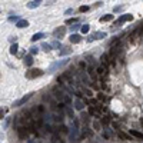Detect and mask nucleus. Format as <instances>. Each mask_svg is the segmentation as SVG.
I'll return each mask as SVG.
<instances>
[{"label": "nucleus", "mask_w": 143, "mask_h": 143, "mask_svg": "<svg viewBox=\"0 0 143 143\" xmlns=\"http://www.w3.org/2000/svg\"><path fill=\"white\" fill-rule=\"evenodd\" d=\"M69 62H70V59H69V57H66V59H63V60L54 62L53 64H50V67H49V73H54V72H56L57 69H60V67H63V66H66V64H69Z\"/></svg>", "instance_id": "1"}, {"label": "nucleus", "mask_w": 143, "mask_h": 143, "mask_svg": "<svg viewBox=\"0 0 143 143\" xmlns=\"http://www.w3.org/2000/svg\"><path fill=\"white\" fill-rule=\"evenodd\" d=\"M52 96H53L57 102H63L66 93H64L62 89H59V87H53V89H52Z\"/></svg>", "instance_id": "2"}, {"label": "nucleus", "mask_w": 143, "mask_h": 143, "mask_svg": "<svg viewBox=\"0 0 143 143\" xmlns=\"http://www.w3.org/2000/svg\"><path fill=\"white\" fill-rule=\"evenodd\" d=\"M44 72L40 70V69H32V70L26 72V77L27 79H34V77H39V76H42Z\"/></svg>", "instance_id": "3"}, {"label": "nucleus", "mask_w": 143, "mask_h": 143, "mask_svg": "<svg viewBox=\"0 0 143 143\" xmlns=\"http://www.w3.org/2000/svg\"><path fill=\"white\" fill-rule=\"evenodd\" d=\"M100 63H102V66L107 67V66L112 63V60H110V54H109V53H103V54H102V56H100Z\"/></svg>", "instance_id": "4"}, {"label": "nucleus", "mask_w": 143, "mask_h": 143, "mask_svg": "<svg viewBox=\"0 0 143 143\" xmlns=\"http://www.w3.org/2000/svg\"><path fill=\"white\" fill-rule=\"evenodd\" d=\"M86 73L89 75L90 79H93V80H94V83L97 82V77H99V76H97L96 70H94V66H89V67H87V70H86Z\"/></svg>", "instance_id": "5"}, {"label": "nucleus", "mask_w": 143, "mask_h": 143, "mask_svg": "<svg viewBox=\"0 0 143 143\" xmlns=\"http://www.w3.org/2000/svg\"><path fill=\"white\" fill-rule=\"evenodd\" d=\"M33 96V93H29V94H26V96H23L21 97V99H19L17 102H16V103H14V107H20V106H23V104L26 103V102H27L29 99H30V97Z\"/></svg>", "instance_id": "6"}, {"label": "nucleus", "mask_w": 143, "mask_h": 143, "mask_svg": "<svg viewBox=\"0 0 143 143\" xmlns=\"http://www.w3.org/2000/svg\"><path fill=\"white\" fill-rule=\"evenodd\" d=\"M64 33H66V27H64V26H60V27L54 29L53 36H54V37H57V39H60V37H63V36H64Z\"/></svg>", "instance_id": "7"}, {"label": "nucleus", "mask_w": 143, "mask_h": 143, "mask_svg": "<svg viewBox=\"0 0 143 143\" xmlns=\"http://www.w3.org/2000/svg\"><path fill=\"white\" fill-rule=\"evenodd\" d=\"M127 20H133V16H132V14H123V16H120L117 20L114 21V25H116V26L122 25V23H125V21H127Z\"/></svg>", "instance_id": "8"}, {"label": "nucleus", "mask_w": 143, "mask_h": 143, "mask_svg": "<svg viewBox=\"0 0 143 143\" xmlns=\"http://www.w3.org/2000/svg\"><path fill=\"white\" fill-rule=\"evenodd\" d=\"M129 135L133 136V137H136V139L140 140V142H143V133L139 132V130H136V129H132V130H129Z\"/></svg>", "instance_id": "9"}, {"label": "nucleus", "mask_w": 143, "mask_h": 143, "mask_svg": "<svg viewBox=\"0 0 143 143\" xmlns=\"http://www.w3.org/2000/svg\"><path fill=\"white\" fill-rule=\"evenodd\" d=\"M87 113H89L92 117H96V120L100 117V112L97 110L96 107H93V106H89V109H87Z\"/></svg>", "instance_id": "10"}, {"label": "nucleus", "mask_w": 143, "mask_h": 143, "mask_svg": "<svg viewBox=\"0 0 143 143\" xmlns=\"http://www.w3.org/2000/svg\"><path fill=\"white\" fill-rule=\"evenodd\" d=\"M69 40H70L72 43H80L82 42V36L77 34V33H72L70 37H69Z\"/></svg>", "instance_id": "11"}, {"label": "nucleus", "mask_w": 143, "mask_h": 143, "mask_svg": "<svg viewBox=\"0 0 143 143\" xmlns=\"http://www.w3.org/2000/svg\"><path fill=\"white\" fill-rule=\"evenodd\" d=\"M83 107H85V102L80 99H76L75 100V109L76 110H83Z\"/></svg>", "instance_id": "12"}, {"label": "nucleus", "mask_w": 143, "mask_h": 143, "mask_svg": "<svg viewBox=\"0 0 143 143\" xmlns=\"http://www.w3.org/2000/svg\"><path fill=\"white\" fill-rule=\"evenodd\" d=\"M96 73H97V76H103V75H106L107 73V67H104V66H97L96 67Z\"/></svg>", "instance_id": "13"}, {"label": "nucleus", "mask_w": 143, "mask_h": 143, "mask_svg": "<svg viewBox=\"0 0 143 143\" xmlns=\"http://www.w3.org/2000/svg\"><path fill=\"white\" fill-rule=\"evenodd\" d=\"M82 90H83V93L86 94V97H92V96H94V94H93V90L90 89V87H87V86H82Z\"/></svg>", "instance_id": "14"}, {"label": "nucleus", "mask_w": 143, "mask_h": 143, "mask_svg": "<svg viewBox=\"0 0 143 143\" xmlns=\"http://www.w3.org/2000/svg\"><path fill=\"white\" fill-rule=\"evenodd\" d=\"M80 79H82V82L85 83V86H87L89 85V75L87 73H85V72H80Z\"/></svg>", "instance_id": "15"}, {"label": "nucleus", "mask_w": 143, "mask_h": 143, "mask_svg": "<svg viewBox=\"0 0 143 143\" xmlns=\"http://www.w3.org/2000/svg\"><path fill=\"white\" fill-rule=\"evenodd\" d=\"M92 126H93V130H94V132H100V130H102V126H103V125H102L99 120H93Z\"/></svg>", "instance_id": "16"}, {"label": "nucleus", "mask_w": 143, "mask_h": 143, "mask_svg": "<svg viewBox=\"0 0 143 143\" xmlns=\"http://www.w3.org/2000/svg\"><path fill=\"white\" fill-rule=\"evenodd\" d=\"M29 26V21L27 20H25V19H21L19 23H16V27H19V29H23V27H27Z\"/></svg>", "instance_id": "17"}, {"label": "nucleus", "mask_w": 143, "mask_h": 143, "mask_svg": "<svg viewBox=\"0 0 143 143\" xmlns=\"http://www.w3.org/2000/svg\"><path fill=\"white\" fill-rule=\"evenodd\" d=\"M25 64L27 66V67H30L33 64V57H32V54H27V56L25 57Z\"/></svg>", "instance_id": "18"}, {"label": "nucleus", "mask_w": 143, "mask_h": 143, "mask_svg": "<svg viewBox=\"0 0 143 143\" xmlns=\"http://www.w3.org/2000/svg\"><path fill=\"white\" fill-rule=\"evenodd\" d=\"M117 136H119V137H120V139H123V140H132V137H130V135H129V133L117 132Z\"/></svg>", "instance_id": "19"}, {"label": "nucleus", "mask_w": 143, "mask_h": 143, "mask_svg": "<svg viewBox=\"0 0 143 143\" xmlns=\"http://www.w3.org/2000/svg\"><path fill=\"white\" fill-rule=\"evenodd\" d=\"M40 3H42L40 0H34V2H29V3H27V7H29V9H36V7L39 6Z\"/></svg>", "instance_id": "20"}, {"label": "nucleus", "mask_w": 143, "mask_h": 143, "mask_svg": "<svg viewBox=\"0 0 143 143\" xmlns=\"http://www.w3.org/2000/svg\"><path fill=\"white\" fill-rule=\"evenodd\" d=\"M97 100H99L100 103H106V94L103 92H99L97 93Z\"/></svg>", "instance_id": "21"}, {"label": "nucleus", "mask_w": 143, "mask_h": 143, "mask_svg": "<svg viewBox=\"0 0 143 143\" xmlns=\"http://www.w3.org/2000/svg\"><path fill=\"white\" fill-rule=\"evenodd\" d=\"M66 113H67V116L70 117V120H72V122L75 120V113H73V109H70V106L66 107Z\"/></svg>", "instance_id": "22"}, {"label": "nucleus", "mask_w": 143, "mask_h": 143, "mask_svg": "<svg viewBox=\"0 0 143 143\" xmlns=\"http://www.w3.org/2000/svg\"><path fill=\"white\" fill-rule=\"evenodd\" d=\"M100 123H102L103 126L109 125V123H110V116H107V114H104L103 117H102V120H100Z\"/></svg>", "instance_id": "23"}, {"label": "nucleus", "mask_w": 143, "mask_h": 143, "mask_svg": "<svg viewBox=\"0 0 143 143\" xmlns=\"http://www.w3.org/2000/svg\"><path fill=\"white\" fill-rule=\"evenodd\" d=\"M93 37H94V39H103V37H106V33L104 32H94L93 33Z\"/></svg>", "instance_id": "24"}, {"label": "nucleus", "mask_w": 143, "mask_h": 143, "mask_svg": "<svg viewBox=\"0 0 143 143\" xmlns=\"http://www.w3.org/2000/svg\"><path fill=\"white\" fill-rule=\"evenodd\" d=\"M44 37V33H34L32 37V42H37L39 39H43Z\"/></svg>", "instance_id": "25"}, {"label": "nucleus", "mask_w": 143, "mask_h": 143, "mask_svg": "<svg viewBox=\"0 0 143 143\" xmlns=\"http://www.w3.org/2000/svg\"><path fill=\"white\" fill-rule=\"evenodd\" d=\"M70 53H72V49H69V47H63V50L59 52L60 56H67V54H70Z\"/></svg>", "instance_id": "26"}, {"label": "nucleus", "mask_w": 143, "mask_h": 143, "mask_svg": "<svg viewBox=\"0 0 143 143\" xmlns=\"http://www.w3.org/2000/svg\"><path fill=\"white\" fill-rule=\"evenodd\" d=\"M57 130L62 132V133H64V135H67V133H69V127H67V126H64V125H60L59 127H57Z\"/></svg>", "instance_id": "27"}, {"label": "nucleus", "mask_w": 143, "mask_h": 143, "mask_svg": "<svg viewBox=\"0 0 143 143\" xmlns=\"http://www.w3.org/2000/svg\"><path fill=\"white\" fill-rule=\"evenodd\" d=\"M113 20V14H106V16H102L100 21H112Z\"/></svg>", "instance_id": "28"}, {"label": "nucleus", "mask_w": 143, "mask_h": 143, "mask_svg": "<svg viewBox=\"0 0 143 143\" xmlns=\"http://www.w3.org/2000/svg\"><path fill=\"white\" fill-rule=\"evenodd\" d=\"M89 113H86V112H82V114H80V117H82V122H85V123H89Z\"/></svg>", "instance_id": "29"}, {"label": "nucleus", "mask_w": 143, "mask_h": 143, "mask_svg": "<svg viewBox=\"0 0 143 143\" xmlns=\"http://www.w3.org/2000/svg\"><path fill=\"white\" fill-rule=\"evenodd\" d=\"M17 49H19V44H17V43H13V44L10 46V53L16 54V53H17Z\"/></svg>", "instance_id": "30"}, {"label": "nucleus", "mask_w": 143, "mask_h": 143, "mask_svg": "<svg viewBox=\"0 0 143 143\" xmlns=\"http://www.w3.org/2000/svg\"><path fill=\"white\" fill-rule=\"evenodd\" d=\"M36 109H37V113H39V114H43L44 112H46V107H44V104H39Z\"/></svg>", "instance_id": "31"}, {"label": "nucleus", "mask_w": 143, "mask_h": 143, "mask_svg": "<svg viewBox=\"0 0 143 143\" xmlns=\"http://www.w3.org/2000/svg\"><path fill=\"white\" fill-rule=\"evenodd\" d=\"M89 30H90V26H89V25H83V26H82V29H80V32H82L83 34L89 33Z\"/></svg>", "instance_id": "32"}, {"label": "nucleus", "mask_w": 143, "mask_h": 143, "mask_svg": "<svg viewBox=\"0 0 143 143\" xmlns=\"http://www.w3.org/2000/svg\"><path fill=\"white\" fill-rule=\"evenodd\" d=\"M63 102L66 103V106H69V104L72 103V97H70V94H67V93H66V96H64Z\"/></svg>", "instance_id": "33"}, {"label": "nucleus", "mask_w": 143, "mask_h": 143, "mask_svg": "<svg viewBox=\"0 0 143 143\" xmlns=\"http://www.w3.org/2000/svg\"><path fill=\"white\" fill-rule=\"evenodd\" d=\"M42 49L49 52V50H52V44H49V43H42Z\"/></svg>", "instance_id": "34"}, {"label": "nucleus", "mask_w": 143, "mask_h": 143, "mask_svg": "<svg viewBox=\"0 0 143 143\" xmlns=\"http://www.w3.org/2000/svg\"><path fill=\"white\" fill-rule=\"evenodd\" d=\"M86 62H89V63H93V64H94V66H96V67H97V63H96V62H94V59H93V56H90V54H89V56H86Z\"/></svg>", "instance_id": "35"}, {"label": "nucleus", "mask_w": 143, "mask_h": 143, "mask_svg": "<svg viewBox=\"0 0 143 143\" xmlns=\"http://www.w3.org/2000/svg\"><path fill=\"white\" fill-rule=\"evenodd\" d=\"M82 26L83 25H79V23H76V25H73L70 27V30H72V32H76V30H79V29H82Z\"/></svg>", "instance_id": "36"}, {"label": "nucleus", "mask_w": 143, "mask_h": 143, "mask_svg": "<svg viewBox=\"0 0 143 143\" xmlns=\"http://www.w3.org/2000/svg\"><path fill=\"white\" fill-rule=\"evenodd\" d=\"M20 20L21 19L19 17V16H10V17H9V21H16V23H19Z\"/></svg>", "instance_id": "37"}, {"label": "nucleus", "mask_w": 143, "mask_h": 143, "mask_svg": "<svg viewBox=\"0 0 143 143\" xmlns=\"http://www.w3.org/2000/svg\"><path fill=\"white\" fill-rule=\"evenodd\" d=\"M52 47H54V49H60V47H62V44H60V42H57V40H54V42L52 43Z\"/></svg>", "instance_id": "38"}, {"label": "nucleus", "mask_w": 143, "mask_h": 143, "mask_svg": "<svg viewBox=\"0 0 143 143\" xmlns=\"http://www.w3.org/2000/svg\"><path fill=\"white\" fill-rule=\"evenodd\" d=\"M37 52H39V47H36V46H33V47H30V54H37Z\"/></svg>", "instance_id": "39"}, {"label": "nucleus", "mask_w": 143, "mask_h": 143, "mask_svg": "<svg viewBox=\"0 0 143 143\" xmlns=\"http://www.w3.org/2000/svg\"><path fill=\"white\" fill-rule=\"evenodd\" d=\"M77 23V19H67L66 20V25H76Z\"/></svg>", "instance_id": "40"}, {"label": "nucleus", "mask_w": 143, "mask_h": 143, "mask_svg": "<svg viewBox=\"0 0 143 143\" xmlns=\"http://www.w3.org/2000/svg\"><path fill=\"white\" fill-rule=\"evenodd\" d=\"M89 9H90L89 6H80V9H79V10L82 11V13H85V11H87V10H89Z\"/></svg>", "instance_id": "41"}, {"label": "nucleus", "mask_w": 143, "mask_h": 143, "mask_svg": "<svg viewBox=\"0 0 143 143\" xmlns=\"http://www.w3.org/2000/svg\"><path fill=\"white\" fill-rule=\"evenodd\" d=\"M122 10H123V6H114V9H113L114 13H117V11H122Z\"/></svg>", "instance_id": "42"}, {"label": "nucleus", "mask_w": 143, "mask_h": 143, "mask_svg": "<svg viewBox=\"0 0 143 143\" xmlns=\"http://www.w3.org/2000/svg\"><path fill=\"white\" fill-rule=\"evenodd\" d=\"M102 137H103V139H109V137H110V133H109V132H103V133H102Z\"/></svg>", "instance_id": "43"}, {"label": "nucleus", "mask_w": 143, "mask_h": 143, "mask_svg": "<svg viewBox=\"0 0 143 143\" xmlns=\"http://www.w3.org/2000/svg\"><path fill=\"white\" fill-rule=\"evenodd\" d=\"M110 125H112V127H113V129H116V130L119 129V123H116V122H112Z\"/></svg>", "instance_id": "44"}, {"label": "nucleus", "mask_w": 143, "mask_h": 143, "mask_svg": "<svg viewBox=\"0 0 143 143\" xmlns=\"http://www.w3.org/2000/svg\"><path fill=\"white\" fill-rule=\"evenodd\" d=\"M70 13H73V9H67L66 10V14H70Z\"/></svg>", "instance_id": "45"}, {"label": "nucleus", "mask_w": 143, "mask_h": 143, "mask_svg": "<svg viewBox=\"0 0 143 143\" xmlns=\"http://www.w3.org/2000/svg\"><path fill=\"white\" fill-rule=\"evenodd\" d=\"M4 117V110H2L0 112V119H3Z\"/></svg>", "instance_id": "46"}]
</instances>
